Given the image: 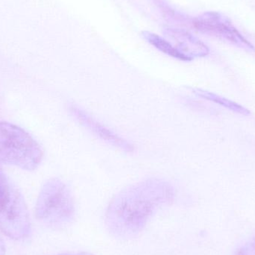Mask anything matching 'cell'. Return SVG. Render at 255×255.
I'll return each instance as SVG.
<instances>
[{
  "mask_svg": "<svg viewBox=\"0 0 255 255\" xmlns=\"http://www.w3.org/2000/svg\"><path fill=\"white\" fill-rule=\"evenodd\" d=\"M175 197L173 187L160 179H148L120 192L106 210L105 223L109 233L120 240L139 236L153 216Z\"/></svg>",
  "mask_w": 255,
  "mask_h": 255,
  "instance_id": "cell-1",
  "label": "cell"
},
{
  "mask_svg": "<svg viewBox=\"0 0 255 255\" xmlns=\"http://www.w3.org/2000/svg\"><path fill=\"white\" fill-rule=\"evenodd\" d=\"M43 157L41 147L28 132L0 121V163L33 171L40 166Z\"/></svg>",
  "mask_w": 255,
  "mask_h": 255,
  "instance_id": "cell-2",
  "label": "cell"
},
{
  "mask_svg": "<svg viewBox=\"0 0 255 255\" xmlns=\"http://www.w3.org/2000/svg\"><path fill=\"white\" fill-rule=\"evenodd\" d=\"M36 217L53 229H62L74 220V199L70 188L58 178L46 181L39 193L35 206Z\"/></svg>",
  "mask_w": 255,
  "mask_h": 255,
  "instance_id": "cell-3",
  "label": "cell"
},
{
  "mask_svg": "<svg viewBox=\"0 0 255 255\" xmlns=\"http://www.w3.org/2000/svg\"><path fill=\"white\" fill-rule=\"evenodd\" d=\"M0 231L13 240L24 239L31 232L29 214L25 201L1 166Z\"/></svg>",
  "mask_w": 255,
  "mask_h": 255,
  "instance_id": "cell-4",
  "label": "cell"
},
{
  "mask_svg": "<svg viewBox=\"0 0 255 255\" xmlns=\"http://www.w3.org/2000/svg\"><path fill=\"white\" fill-rule=\"evenodd\" d=\"M192 25L197 31L218 37L238 47L255 51L254 46L234 27L226 18L215 12H208L192 20Z\"/></svg>",
  "mask_w": 255,
  "mask_h": 255,
  "instance_id": "cell-5",
  "label": "cell"
},
{
  "mask_svg": "<svg viewBox=\"0 0 255 255\" xmlns=\"http://www.w3.org/2000/svg\"><path fill=\"white\" fill-rule=\"evenodd\" d=\"M69 112L81 125L102 140L127 152H131L134 149L128 141L112 131L82 108L72 104L69 106Z\"/></svg>",
  "mask_w": 255,
  "mask_h": 255,
  "instance_id": "cell-6",
  "label": "cell"
},
{
  "mask_svg": "<svg viewBox=\"0 0 255 255\" xmlns=\"http://www.w3.org/2000/svg\"><path fill=\"white\" fill-rule=\"evenodd\" d=\"M169 34L178 45V50L189 58L190 61L195 58L205 57L209 54V49L201 40L193 37L184 30L169 28Z\"/></svg>",
  "mask_w": 255,
  "mask_h": 255,
  "instance_id": "cell-7",
  "label": "cell"
},
{
  "mask_svg": "<svg viewBox=\"0 0 255 255\" xmlns=\"http://www.w3.org/2000/svg\"><path fill=\"white\" fill-rule=\"evenodd\" d=\"M193 93L201 98L205 99V100L212 102L219 106H223L225 109H229L231 112H235L238 115H244V116H249L251 115V112L247 108L244 107L241 105L232 101L229 99L225 98L222 96L217 95L214 93L204 91L202 89H194Z\"/></svg>",
  "mask_w": 255,
  "mask_h": 255,
  "instance_id": "cell-8",
  "label": "cell"
},
{
  "mask_svg": "<svg viewBox=\"0 0 255 255\" xmlns=\"http://www.w3.org/2000/svg\"><path fill=\"white\" fill-rule=\"evenodd\" d=\"M142 36L145 40H148L150 44L154 46L156 49L160 50L163 53L176 58V59L181 60V61H189V58L187 56L181 53L175 46H172L169 41L162 38L157 34L154 33L149 32V31H143Z\"/></svg>",
  "mask_w": 255,
  "mask_h": 255,
  "instance_id": "cell-9",
  "label": "cell"
},
{
  "mask_svg": "<svg viewBox=\"0 0 255 255\" xmlns=\"http://www.w3.org/2000/svg\"><path fill=\"white\" fill-rule=\"evenodd\" d=\"M234 255H255V235L241 246Z\"/></svg>",
  "mask_w": 255,
  "mask_h": 255,
  "instance_id": "cell-10",
  "label": "cell"
},
{
  "mask_svg": "<svg viewBox=\"0 0 255 255\" xmlns=\"http://www.w3.org/2000/svg\"><path fill=\"white\" fill-rule=\"evenodd\" d=\"M0 255H5V247L1 238H0Z\"/></svg>",
  "mask_w": 255,
  "mask_h": 255,
  "instance_id": "cell-11",
  "label": "cell"
},
{
  "mask_svg": "<svg viewBox=\"0 0 255 255\" xmlns=\"http://www.w3.org/2000/svg\"><path fill=\"white\" fill-rule=\"evenodd\" d=\"M57 255H94L88 253H64V254H60Z\"/></svg>",
  "mask_w": 255,
  "mask_h": 255,
  "instance_id": "cell-12",
  "label": "cell"
}]
</instances>
